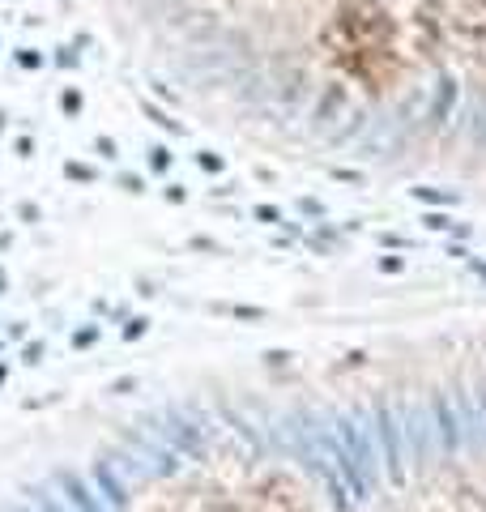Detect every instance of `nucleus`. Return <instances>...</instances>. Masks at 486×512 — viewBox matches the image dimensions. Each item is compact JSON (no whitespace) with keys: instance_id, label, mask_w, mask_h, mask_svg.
<instances>
[{"instance_id":"obj_1","label":"nucleus","mask_w":486,"mask_h":512,"mask_svg":"<svg viewBox=\"0 0 486 512\" xmlns=\"http://www.w3.org/2000/svg\"><path fill=\"white\" fill-rule=\"evenodd\" d=\"M329 52L363 86H384L397 73V26L371 0H346L329 18Z\"/></svg>"},{"instance_id":"obj_2","label":"nucleus","mask_w":486,"mask_h":512,"mask_svg":"<svg viewBox=\"0 0 486 512\" xmlns=\"http://www.w3.org/2000/svg\"><path fill=\"white\" fill-rule=\"evenodd\" d=\"M444 22L461 47L486 52V0H444Z\"/></svg>"}]
</instances>
